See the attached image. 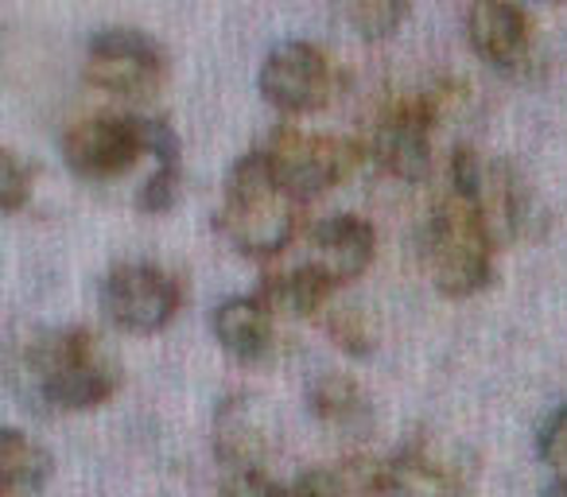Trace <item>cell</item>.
I'll return each mask as SVG.
<instances>
[{
    "label": "cell",
    "instance_id": "1",
    "mask_svg": "<svg viewBox=\"0 0 567 497\" xmlns=\"http://www.w3.org/2000/svg\"><path fill=\"white\" fill-rule=\"evenodd\" d=\"M17 377L28 385V401L55 412H82L110 401L121 385V370L90 327H48L20 350Z\"/></svg>",
    "mask_w": 567,
    "mask_h": 497
},
{
    "label": "cell",
    "instance_id": "2",
    "mask_svg": "<svg viewBox=\"0 0 567 497\" xmlns=\"http://www.w3.org/2000/svg\"><path fill=\"white\" fill-rule=\"evenodd\" d=\"M218 234L245 257H276L300 229V198L276 179L265 148L241 152L221 183Z\"/></svg>",
    "mask_w": 567,
    "mask_h": 497
},
{
    "label": "cell",
    "instance_id": "3",
    "mask_svg": "<svg viewBox=\"0 0 567 497\" xmlns=\"http://www.w3.org/2000/svg\"><path fill=\"white\" fill-rule=\"evenodd\" d=\"M471 86L451 74L432 79L424 86H412L385 102L365 128L362 156H370L381 172L396 175L404 183H416L432 172V128L455 110Z\"/></svg>",
    "mask_w": 567,
    "mask_h": 497
},
{
    "label": "cell",
    "instance_id": "4",
    "mask_svg": "<svg viewBox=\"0 0 567 497\" xmlns=\"http://www.w3.org/2000/svg\"><path fill=\"white\" fill-rule=\"evenodd\" d=\"M424 265L443 296H474L494 277V234L482 218L478 203L455 187H443L424 221Z\"/></svg>",
    "mask_w": 567,
    "mask_h": 497
},
{
    "label": "cell",
    "instance_id": "5",
    "mask_svg": "<svg viewBox=\"0 0 567 497\" xmlns=\"http://www.w3.org/2000/svg\"><path fill=\"white\" fill-rule=\"evenodd\" d=\"M164 117L136 113H90L63 133V159L86 179H110L136 164L141 152H156Z\"/></svg>",
    "mask_w": 567,
    "mask_h": 497
},
{
    "label": "cell",
    "instance_id": "6",
    "mask_svg": "<svg viewBox=\"0 0 567 497\" xmlns=\"http://www.w3.org/2000/svg\"><path fill=\"white\" fill-rule=\"evenodd\" d=\"M260 148H265L276 179L292 190L300 203L319 195V190L334 187L354 167V159L362 156V144L358 141H347V136L334 133H308V128L296 125H276Z\"/></svg>",
    "mask_w": 567,
    "mask_h": 497
},
{
    "label": "cell",
    "instance_id": "7",
    "mask_svg": "<svg viewBox=\"0 0 567 497\" xmlns=\"http://www.w3.org/2000/svg\"><path fill=\"white\" fill-rule=\"evenodd\" d=\"M97 303L105 319L121 331L148 334L175 319L183 303V284L156 261H117L97 284Z\"/></svg>",
    "mask_w": 567,
    "mask_h": 497
},
{
    "label": "cell",
    "instance_id": "8",
    "mask_svg": "<svg viewBox=\"0 0 567 497\" xmlns=\"http://www.w3.org/2000/svg\"><path fill=\"white\" fill-rule=\"evenodd\" d=\"M257 86L284 113L323 110L339 90V66L316 40H280L260 59Z\"/></svg>",
    "mask_w": 567,
    "mask_h": 497
},
{
    "label": "cell",
    "instance_id": "9",
    "mask_svg": "<svg viewBox=\"0 0 567 497\" xmlns=\"http://www.w3.org/2000/svg\"><path fill=\"white\" fill-rule=\"evenodd\" d=\"M86 79L117 97H148L167 79V51L141 28H102L86 43Z\"/></svg>",
    "mask_w": 567,
    "mask_h": 497
},
{
    "label": "cell",
    "instance_id": "10",
    "mask_svg": "<svg viewBox=\"0 0 567 497\" xmlns=\"http://www.w3.org/2000/svg\"><path fill=\"white\" fill-rule=\"evenodd\" d=\"M381 497H466V474L427 435H412L385 455Z\"/></svg>",
    "mask_w": 567,
    "mask_h": 497
},
{
    "label": "cell",
    "instance_id": "11",
    "mask_svg": "<svg viewBox=\"0 0 567 497\" xmlns=\"http://www.w3.org/2000/svg\"><path fill=\"white\" fill-rule=\"evenodd\" d=\"M214 455L221 470H265L272 455V427L252 396L234 393L214 408Z\"/></svg>",
    "mask_w": 567,
    "mask_h": 497
},
{
    "label": "cell",
    "instance_id": "12",
    "mask_svg": "<svg viewBox=\"0 0 567 497\" xmlns=\"http://www.w3.org/2000/svg\"><path fill=\"white\" fill-rule=\"evenodd\" d=\"M471 48L497 71H517L533 51V17L509 0H478L466 9Z\"/></svg>",
    "mask_w": 567,
    "mask_h": 497
},
{
    "label": "cell",
    "instance_id": "13",
    "mask_svg": "<svg viewBox=\"0 0 567 497\" xmlns=\"http://www.w3.org/2000/svg\"><path fill=\"white\" fill-rule=\"evenodd\" d=\"M373 249H378V234L362 214H331L311 229V257L308 265H316L334 288L347 284V280L362 277L373 261Z\"/></svg>",
    "mask_w": 567,
    "mask_h": 497
},
{
    "label": "cell",
    "instance_id": "14",
    "mask_svg": "<svg viewBox=\"0 0 567 497\" xmlns=\"http://www.w3.org/2000/svg\"><path fill=\"white\" fill-rule=\"evenodd\" d=\"M210 331L221 342V350H229L241 362H257V358H265L272 350L276 315L265 308V300L257 292L226 296L221 303H214Z\"/></svg>",
    "mask_w": 567,
    "mask_h": 497
},
{
    "label": "cell",
    "instance_id": "15",
    "mask_svg": "<svg viewBox=\"0 0 567 497\" xmlns=\"http://www.w3.org/2000/svg\"><path fill=\"white\" fill-rule=\"evenodd\" d=\"M308 408L319 424L342 435H365L373 424V401L358 377L342 370H323L308 385Z\"/></svg>",
    "mask_w": 567,
    "mask_h": 497
},
{
    "label": "cell",
    "instance_id": "16",
    "mask_svg": "<svg viewBox=\"0 0 567 497\" xmlns=\"http://www.w3.org/2000/svg\"><path fill=\"white\" fill-rule=\"evenodd\" d=\"M296 497H381L385 489V458L347 455L316 463L296 474Z\"/></svg>",
    "mask_w": 567,
    "mask_h": 497
},
{
    "label": "cell",
    "instance_id": "17",
    "mask_svg": "<svg viewBox=\"0 0 567 497\" xmlns=\"http://www.w3.org/2000/svg\"><path fill=\"white\" fill-rule=\"evenodd\" d=\"M331 292H334V284L308 261L292 265V269L268 272L257 288V296L265 300V308L272 311V315H292V319L323 311Z\"/></svg>",
    "mask_w": 567,
    "mask_h": 497
},
{
    "label": "cell",
    "instance_id": "18",
    "mask_svg": "<svg viewBox=\"0 0 567 497\" xmlns=\"http://www.w3.org/2000/svg\"><path fill=\"white\" fill-rule=\"evenodd\" d=\"M55 470V458L40 439H32L20 427L0 432V489H17V494H40L43 482Z\"/></svg>",
    "mask_w": 567,
    "mask_h": 497
},
{
    "label": "cell",
    "instance_id": "19",
    "mask_svg": "<svg viewBox=\"0 0 567 497\" xmlns=\"http://www.w3.org/2000/svg\"><path fill=\"white\" fill-rule=\"evenodd\" d=\"M327 334L339 350L354 358H365L373 346H378V331H373V319L362 303H331L327 308Z\"/></svg>",
    "mask_w": 567,
    "mask_h": 497
},
{
    "label": "cell",
    "instance_id": "20",
    "mask_svg": "<svg viewBox=\"0 0 567 497\" xmlns=\"http://www.w3.org/2000/svg\"><path fill=\"white\" fill-rule=\"evenodd\" d=\"M342 17L365 40H385L409 20V4H401V0H354L342 9Z\"/></svg>",
    "mask_w": 567,
    "mask_h": 497
},
{
    "label": "cell",
    "instance_id": "21",
    "mask_svg": "<svg viewBox=\"0 0 567 497\" xmlns=\"http://www.w3.org/2000/svg\"><path fill=\"white\" fill-rule=\"evenodd\" d=\"M179 183H183V172H179V156H164L156 159V172L144 179V187L136 190V206L144 214H167L175 203H179Z\"/></svg>",
    "mask_w": 567,
    "mask_h": 497
},
{
    "label": "cell",
    "instance_id": "22",
    "mask_svg": "<svg viewBox=\"0 0 567 497\" xmlns=\"http://www.w3.org/2000/svg\"><path fill=\"white\" fill-rule=\"evenodd\" d=\"M32 183H35V167L17 148L0 152V206L4 210L17 214L28 203V195H32Z\"/></svg>",
    "mask_w": 567,
    "mask_h": 497
},
{
    "label": "cell",
    "instance_id": "23",
    "mask_svg": "<svg viewBox=\"0 0 567 497\" xmlns=\"http://www.w3.org/2000/svg\"><path fill=\"white\" fill-rule=\"evenodd\" d=\"M221 497H296L268 470H221Z\"/></svg>",
    "mask_w": 567,
    "mask_h": 497
},
{
    "label": "cell",
    "instance_id": "24",
    "mask_svg": "<svg viewBox=\"0 0 567 497\" xmlns=\"http://www.w3.org/2000/svg\"><path fill=\"white\" fill-rule=\"evenodd\" d=\"M536 451H540V458L548 466L567 470V404L564 408H556L540 424V432H536Z\"/></svg>",
    "mask_w": 567,
    "mask_h": 497
},
{
    "label": "cell",
    "instance_id": "25",
    "mask_svg": "<svg viewBox=\"0 0 567 497\" xmlns=\"http://www.w3.org/2000/svg\"><path fill=\"white\" fill-rule=\"evenodd\" d=\"M540 497H567V474H564V478H556V482H551V486L544 489Z\"/></svg>",
    "mask_w": 567,
    "mask_h": 497
},
{
    "label": "cell",
    "instance_id": "26",
    "mask_svg": "<svg viewBox=\"0 0 567 497\" xmlns=\"http://www.w3.org/2000/svg\"><path fill=\"white\" fill-rule=\"evenodd\" d=\"M0 497H32V494H17V489H0Z\"/></svg>",
    "mask_w": 567,
    "mask_h": 497
}]
</instances>
